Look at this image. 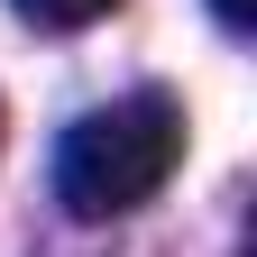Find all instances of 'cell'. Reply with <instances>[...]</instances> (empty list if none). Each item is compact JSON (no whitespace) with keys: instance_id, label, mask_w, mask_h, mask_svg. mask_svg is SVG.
I'll return each instance as SVG.
<instances>
[{"instance_id":"obj_1","label":"cell","mask_w":257,"mask_h":257,"mask_svg":"<svg viewBox=\"0 0 257 257\" xmlns=\"http://www.w3.org/2000/svg\"><path fill=\"white\" fill-rule=\"evenodd\" d=\"M175 166H184V101L175 92H128V101H101L64 128L55 202L74 220H119V211L156 202Z\"/></svg>"},{"instance_id":"obj_2","label":"cell","mask_w":257,"mask_h":257,"mask_svg":"<svg viewBox=\"0 0 257 257\" xmlns=\"http://www.w3.org/2000/svg\"><path fill=\"white\" fill-rule=\"evenodd\" d=\"M19 19H37V28H92V19H110L119 0H10Z\"/></svg>"},{"instance_id":"obj_3","label":"cell","mask_w":257,"mask_h":257,"mask_svg":"<svg viewBox=\"0 0 257 257\" xmlns=\"http://www.w3.org/2000/svg\"><path fill=\"white\" fill-rule=\"evenodd\" d=\"M211 19H220V28H230V37H239V28L257 19V0H211Z\"/></svg>"}]
</instances>
